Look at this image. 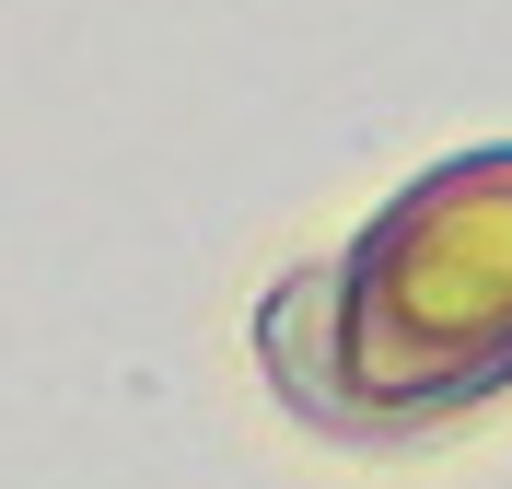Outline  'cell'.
<instances>
[{"instance_id":"1","label":"cell","mask_w":512,"mask_h":489,"mask_svg":"<svg viewBox=\"0 0 512 489\" xmlns=\"http://www.w3.org/2000/svg\"><path fill=\"white\" fill-rule=\"evenodd\" d=\"M256 373L338 443H408L512 396V140L384 198L256 303Z\"/></svg>"}]
</instances>
